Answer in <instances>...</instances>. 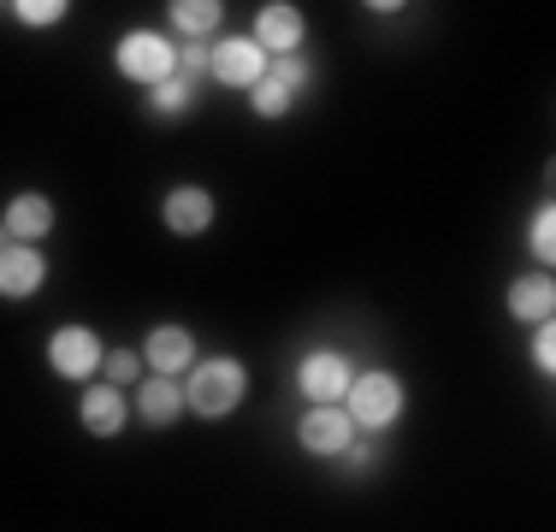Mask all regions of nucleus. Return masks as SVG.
I'll list each match as a JSON object with an SVG mask.
<instances>
[{
    "instance_id": "obj_2",
    "label": "nucleus",
    "mask_w": 556,
    "mask_h": 532,
    "mask_svg": "<svg viewBox=\"0 0 556 532\" xmlns=\"http://www.w3.org/2000/svg\"><path fill=\"white\" fill-rule=\"evenodd\" d=\"M343 408H350L355 432H367V438L391 432V426L403 420V379L386 372V367H379V372H355L350 391H343Z\"/></svg>"
},
{
    "instance_id": "obj_14",
    "label": "nucleus",
    "mask_w": 556,
    "mask_h": 532,
    "mask_svg": "<svg viewBox=\"0 0 556 532\" xmlns=\"http://www.w3.org/2000/svg\"><path fill=\"white\" fill-rule=\"evenodd\" d=\"M503 308L509 319H521V326H539V319L556 314V278L551 273H527L509 284V296H503Z\"/></svg>"
},
{
    "instance_id": "obj_5",
    "label": "nucleus",
    "mask_w": 556,
    "mask_h": 532,
    "mask_svg": "<svg viewBox=\"0 0 556 532\" xmlns=\"http://www.w3.org/2000/svg\"><path fill=\"white\" fill-rule=\"evenodd\" d=\"M355 438H362V432H355V420H350V408H343V403H308V415L296 420V444L308 449V456H326V461L343 456Z\"/></svg>"
},
{
    "instance_id": "obj_4",
    "label": "nucleus",
    "mask_w": 556,
    "mask_h": 532,
    "mask_svg": "<svg viewBox=\"0 0 556 532\" xmlns=\"http://www.w3.org/2000/svg\"><path fill=\"white\" fill-rule=\"evenodd\" d=\"M267 65H273V53L255 42V36H225V42L207 48V77L225 89H249V84H261L267 77Z\"/></svg>"
},
{
    "instance_id": "obj_3",
    "label": "nucleus",
    "mask_w": 556,
    "mask_h": 532,
    "mask_svg": "<svg viewBox=\"0 0 556 532\" xmlns=\"http://www.w3.org/2000/svg\"><path fill=\"white\" fill-rule=\"evenodd\" d=\"M113 65H118L125 84L149 89V84H161V77L178 72V42H166L161 30H125L113 48Z\"/></svg>"
},
{
    "instance_id": "obj_6",
    "label": "nucleus",
    "mask_w": 556,
    "mask_h": 532,
    "mask_svg": "<svg viewBox=\"0 0 556 532\" xmlns=\"http://www.w3.org/2000/svg\"><path fill=\"white\" fill-rule=\"evenodd\" d=\"M101 338L89 326H60L54 338H48V367L60 372V379H96L101 372Z\"/></svg>"
},
{
    "instance_id": "obj_13",
    "label": "nucleus",
    "mask_w": 556,
    "mask_h": 532,
    "mask_svg": "<svg viewBox=\"0 0 556 532\" xmlns=\"http://www.w3.org/2000/svg\"><path fill=\"white\" fill-rule=\"evenodd\" d=\"M0 219H7V237H12V243H42V237L54 231L60 207L48 202V195H36V190H18V195L7 202V213H0Z\"/></svg>"
},
{
    "instance_id": "obj_8",
    "label": "nucleus",
    "mask_w": 556,
    "mask_h": 532,
    "mask_svg": "<svg viewBox=\"0 0 556 532\" xmlns=\"http://www.w3.org/2000/svg\"><path fill=\"white\" fill-rule=\"evenodd\" d=\"M249 36H255L273 60L278 53H302V42H308V18H302L296 0H267V7L255 12V30Z\"/></svg>"
},
{
    "instance_id": "obj_22",
    "label": "nucleus",
    "mask_w": 556,
    "mask_h": 532,
    "mask_svg": "<svg viewBox=\"0 0 556 532\" xmlns=\"http://www.w3.org/2000/svg\"><path fill=\"white\" fill-rule=\"evenodd\" d=\"M533 367L556 372V331H551V319H539V331H533Z\"/></svg>"
},
{
    "instance_id": "obj_20",
    "label": "nucleus",
    "mask_w": 556,
    "mask_h": 532,
    "mask_svg": "<svg viewBox=\"0 0 556 532\" xmlns=\"http://www.w3.org/2000/svg\"><path fill=\"white\" fill-rule=\"evenodd\" d=\"M527 249H533V261H539V266H551V261H556V207H551V202L533 213V225H527Z\"/></svg>"
},
{
    "instance_id": "obj_18",
    "label": "nucleus",
    "mask_w": 556,
    "mask_h": 532,
    "mask_svg": "<svg viewBox=\"0 0 556 532\" xmlns=\"http://www.w3.org/2000/svg\"><path fill=\"white\" fill-rule=\"evenodd\" d=\"M249 106H255L261 118H285L290 106H296V89L285 84V77H261V84H249Z\"/></svg>"
},
{
    "instance_id": "obj_16",
    "label": "nucleus",
    "mask_w": 556,
    "mask_h": 532,
    "mask_svg": "<svg viewBox=\"0 0 556 532\" xmlns=\"http://www.w3.org/2000/svg\"><path fill=\"white\" fill-rule=\"evenodd\" d=\"M166 18L184 42H207L225 18V0H166Z\"/></svg>"
},
{
    "instance_id": "obj_7",
    "label": "nucleus",
    "mask_w": 556,
    "mask_h": 532,
    "mask_svg": "<svg viewBox=\"0 0 556 532\" xmlns=\"http://www.w3.org/2000/svg\"><path fill=\"white\" fill-rule=\"evenodd\" d=\"M48 284V255L36 243H0V302H30Z\"/></svg>"
},
{
    "instance_id": "obj_9",
    "label": "nucleus",
    "mask_w": 556,
    "mask_h": 532,
    "mask_svg": "<svg viewBox=\"0 0 556 532\" xmlns=\"http://www.w3.org/2000/svg\"><path fill=\"white\" fill-rule=\"evenodd\" d=\"M350 379H355V367H350V355H343V350H314L308 362L296 367V384H302L308 403H343Z\"/></svg>"
},
{
    "instance_id": "obj_19",
    "label": "nucleus",
    "mask_w": 556,
    "mask_h": 532,
    "mask_svg": "<svg viewBox=\"0 0 556 532\" xmlns=\"http://www.w3.org/2000/svg\"><path fill=\"white\" fill-rule=\"evenodd\" d=\"M65 12H72V0H12V18L24 30H54Z\"/></svg>"
},
{
    "instance_id": "obj_23",
    "label": "nucleus",
    "mask_w": 556,
    "mask_h": 532,
    "mask_svg": "<svg viewBox=\"0 0 556 532\" xmlns=\"http://www.w3.org/2000/svg\"><path fill=\"white\" fill-rule=\"evenodd\" d=\"M178 77H184V84L207 77V48H202V42H184V48H178Z\"/></svg>"
},
{
    "instance_id": "obj_24",
    "label": "nucleus",
    "mask_w": 556,
    "mask_h": 532,
    "mask_svg": "<svg viewBox=\"0 0 556 532\" xmlns=\"http://www.w3.org/2000/svg\"><path fill=\"white\" fill-rule=\"evenodd\" d=\"M343 461H350V473H367V468H374V449H367V444H350V449H343Z\"/></svg>"
},
{
    "instance_id": "obj_12",
    "label": "nucleus",
    "mask_w": 556,
    "mask_h": 532,
    "mask_svg": "<svg viewBox=\"0 0 556 532\" xmlns=\"http://www.w3.org/2000/svg\"><path fill=\"white\" fill-rule=\"evenodd\" d=\"M190 362H195V331L190 326H154L149 331V343H142V367L149 372H190Z\"/></svg>"
},
{
    "instance_id": "obj_11",
    "label": "nucleus",
    "mask_w": 556,
    "mask_h": 532,
    "mask_svg": "<svg viewBox=\"0 0 556 532\" xmlns=\"http://www.w3.org/2000/svg\"><path fill=\"white\" fill-rule=\"evenodd\" d=\"M214 190H202V183H178V190H166L161 202V219L172 237H202L207 225H214Z\"/></svg>"
},
{
    "instance_id": "obj_26",
    "label": "nucleus",
    "mask_w": 556,
    "mask_h": 532,
    "mask_svg": "<svg viewBox=\"0 0 556 532\" xmlns=\"http://www.w3.org/2000/svg\"><path fill=\"white\" fill-rule=\"evenodd\" d=\"M0 243H12V237H7V219H0Z\"/></svg>"
},
{
    "instance_id": "obj_15",
    "label": "nucleus",
    "mask_w": 556,
    "mask_h": 532,
    "mask_svg": "<svg viewBox=\"0 0 556 532\" xmlns=\"http://www.w3.org/2000/svg\"><path fill=\"white\" fill-rule=\"evenodd\" d=\"M137 415H142V426H172L184 415V384L172 379V372L137 379Z\"/></svg>"
},
{
    "instance_id": "obj_10",
    "label": "nucleus",
    "mask_w": 556,
    "mask_h": 532,
    "mask_svg": "<svg viewBox=\"0 0 556 532\" xmlns=\"http://www.w3.org/2000/svg\"><path fill=\"white\" fill-rule=\"evenodd\" d=\"M77 420H84V432H96V438H118L125 420H130L125 384H113V379L84 384V396H77Z\"/></svg>"
},
{
    "instance_id": "obj_21",
    "label": "nucleus",
    "mask_w": 556,
    "mask_h": 532,
    "mask_svg": "<svg viewBox=\"0 0 556 532\" xmlns=\"http://www.w3.org/2000/svg\"><path fill=\"white\" fill-rule=\"evenodd\" d=\"M101 379L137 384V379H142V355H137V350H108V355H101Z\"/></svg>"
},
{
    "instance_id": "obj_25",
    "label": "nucleus",
    "mask_w": 556,
    "mask_h": 532,
    "mask_svg": "<svg viewBox=\"0 0 556 532\" xmlns=\"http://www.w3.org/2000/svg\"><path fill=\"white\" fill-rule=\"evenodd\" d=\"M362 7H367V12H379V18H391V12H403L408 0H362Z\"/></svg>"
},
{
    "instance_id": "obj_17",
    "label": "nucleus",
    "mask_w": 556,
    "mask_h": 532,
    "mask_svg": "<svg viewBox=\"0 0 556 532\" xmlns=\"http://www.w3.org/2000/svg\"><path fill=\"white\" fill-rule=\"evenodd\" d=\"M190 106H195V84H184L178 72L149 84V118H184Z\"/></svg>"
},
{
    "instance_id": "obj_1",
    "label": "nucleus",
    "mask_w": 556,
    "mask_h": 532,
    "mask_svg": "<svg viewBox=\"0 0 556 532\" xmlns=\"http://www.w3.org/2000/svg\"><path fill=\"white\" fill-rule=\"evenodd\" d=\"M249 396V367L237 355H207L190 362V384H184V408L202 420H225L237 415V403Z\"/></svg>"
}]
</instances>
